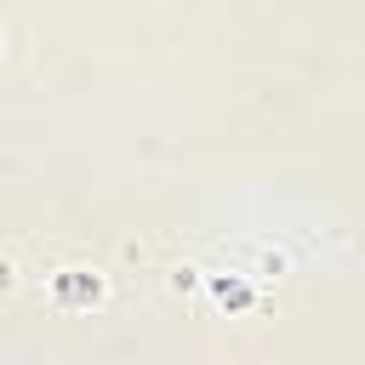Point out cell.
<instances>
[{
	"label": "cell",
	"instance_id": "1",
	"mask_svg": "<svg viewBox=\"0 0 365 365\" xmlns=\"http://www.w3.org/2000/svg\"><path fill=\"white\" fill-rule=\"evenodd\" d=\"M63 297H68V302H80V297H97V279H91V285H86V279H63Z\"/></svg>",
	"mask_w": 365,
	"mask_h": 365
}]
</instances>
